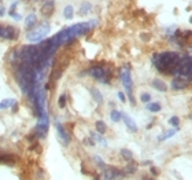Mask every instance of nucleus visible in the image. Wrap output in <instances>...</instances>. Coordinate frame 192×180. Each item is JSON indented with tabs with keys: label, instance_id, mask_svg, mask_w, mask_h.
<instances>
[{
	"label": "nucleus",
	"instance_id": "32",
	"mask_svg": "<svg viewBox=\"0 0 192 180\" xmlns=\"http://www.w3.org/2000/svg\"><path fill=\"white\" fill-rule=\"evenodd\" d=\"M150 173H152L154 176H158V175H159V171H158V168H155V167H152V165H151V168H150Z\"/></svg>",
	"mask_w": 192,
	"mask_h": 180
},
{
	"label": "nucleus",
	"instance_id": "27",
	"mask_svg": "<svg viewBox=\"0 0 192 180\" xmlns=\"http://www.w3.org/2000/svg\"><path fill=\"white\" fill-rule=\"evenodd\" d=\"M66 102H67V93L66 92L60 93L59 99H58V107H59V109H65V106H66Z\"/></svg>",
	"mask_w": 192,
	"mask_h": 180
},
{
	"label": "nucleus",
	"instance_id": "21",
	"mask_svg": "<svg viewBox=\"0 0 192 180\" xmlns=\"http://www.w3.org/2000/svg\"><path fill=\"white\" fill-rule=\"evenodd\" d=\"M119 154H121V157H122L125 161H132V160H133V153L129 150V148H121Z\"/></svg>",
	"mask_w": 192,
	"mask_h": 180
},
{
	"label": "nucleus",
	"instance_id": "16",
	"mask_svg": "<svg viewBox=\"0 0 192 180\" xmlns=\"http://www.w3.org/2000/svg\"><path fill=\"white\" fill-rule=\"evenodd\" d=\"M91 93H92V98L95 99V102L98 103V105H103V102H104V99H103V95L100 93L98 88H91Z\"/></svg>",
	"mask_w": 192,
	"mask_h": 180
},
{
	"label": "nucleus",
	"instance_id": "38",
	"mask_svg": "<svg viewBox=\"0 0 192 180\" xmlns=\"http://www.w3.org/2000/svg\"><path fill=\"white\" fill-rule=\"evenodd\" d=\"M0 110H3V107H2V103H0Z\"/></svg>",
	"mask_w": 192,
	"mask_h": 180
},
{
	"label": "nucleus",
	"instance_id": "17",
	"mask_svg": "<svg viewBox=\"0 0 192 180\" xmlns=\"http://www.w3.org/2000/svg\"><path fill=\"white\" fill-rule=\"evenodd\" d=\"M146 109L148 110V112H151V113H158V112L162 110V106H161L159 102H148L147 103V106H146Z\"/></svg>",
	"mask_w": 192,
	"mask_h": 180
},
{
	"label": "nucleus",
	"instance_id": "34",
	"mask_svg": "<svg viewBox=\"0 0 192 180\" xmlns=\"http://www.w3.org/2000/svg\"><path fill=\"white\" fill-rule=\"evenodd\" d=\"M12 17H14V19H15V21H21V19H22V17H21V14H17V12L14 14Z\"/></svg>",
	"mask_w": 192,
	"mask_h": 180
},
{
	"label": "nucleus",
	"instance_id": "22",
	"mask_svg": "<svg viewBox=\"0 0 192 180\" xmlns=\"http://www.w3.org/2000/svg\"><path fill=\"white\" fill-rule=\"evenodd\" d=\"M121 117H122V113L117 109L111 110V113H110V118H111L113 122H119V121H121Z\"/></svg>",
	"mask_w": 192,
	"mask_h": 180
},
{
	"label": "nucleus",
	"instance_id": "20",
	"mask_svg": "<svg viewBox=\"0 0 192 180\" xmlns=\"http://www.w3.org/2000/svg\"><path fill=\"white\" fill-rule=\"evenodd\" d=\"M2 107H3V110L4 109H8V107H12V106H15L17 105V99H14V98H8V99H3L2 102Z\"/></svg>",
	"mask_w": 192,
	"mask_h": 180
},
{
	"label": "nucleus",
	"instance_id": "7",
	"mask_svg": "<svg viewBox=\"0 0 192 180\" xmlns=\"http://www.w3.org/2000/svg\"><path fill=\"white\" fill-rule=\"evenodd\" d=\"M87 73L91 76V77H94L95 80L103 82V80H104V77H106V68L100 66V65H96V66L89 68L87 70Z\"/></svg>",
	"mask_w": 192,
	"mask_h": 180
},
{
	"label": "nucleus",
	"instance_id": "25",
	"mask_svg": "<svg viewBox=\"0 0 192 180\" xmlns=\"http://www.w3.org/2000/svg\"><path fill=\"white\" fill-rule=\"evenodd\" d=\"M92 10V4L91 3H82L81 7H80V15H87V14Z\"/></svg>",
	"mask_w": 192,
	"mask_h": 180
},
{
	"label": "nucleus",
	"instance_id": "3",
	"mask_svg": "<svg viewBox=\"0 0 192 180\" xmlns=\"http://www.w3.org/2000/svg\"><path fill=\"white\" fill-rule=\"evenodd\" d=\"M50 30H51L50 22H43L39 28H33L32 30H29L26 34V39L30 43H41L43 40H46Z\"/></svg>",
	"mask_w": 192,
	"mask_h": 180
},
{
	"label": "nucleus",
	"instance_id": "15",
	"mask_svg": "<svg viewBox=\"0 0 192 180\" xmlns=\"http://www.w3.org/2000/svg\"><path fill=\"white\" fill-rule=\"evenodd\" d=\"M151 85L159 92H166L167 91V85L165 84L162 80H159V78H154L152 82H151Z\"/></svg>",
	"mask_w": 192,
	"mask_h": 180
},
{
	"label": "nucleus",
	"instance_id": "30",
	"mask_svg": "<svg viewBox=\"0 0 192 180\" xmlns=\"http://www.w3.org/2000/svg\"><path fill=\"white\" fill-rule=\"evenodd\" d=\"M140 100H142L143 103H148V102H151V93H147V92L142 93V96H140Z\"/></svg>",
	"mask_w": 192,
	"mask_h": 180
},
{
	"label": "nucleus",
	"instance_id": "29",
	"mask_svg": "<svg viewBox=\"0 0 192 180\" xmlns=\"http://www.w3.org/2000/svg\"><path fill=\"white\" fill-rule=\"evenodd\" d=\"M169 124L171 127H174V128H178V125H180V118H178L177 116H173V117H170V120H169Z\"/></svg>",
	"mask_w": 192,
	"mask_h": 180
},
{
	"label": "nucleus",
	"instance_id": "36",
	"mask_svg": "<svg viewBox=\"0 0 192 180\" xmlns=\"http://www.w3.org/2000/svg\"><path fill=\"white\" fill-rule=\"evenodd\" d=\"M4 12H6V8H4V7H0V17L4 15Z\"/></svg>",
	"mask_w": 192,
	"mask_h": 180
},
{
	"label": "nucleus",
	"instance_id": "24",
	"mask_svg": "<svg viewBox=\"0 0 192 180\" xmlns=\"http://www.w3.org/2000/svg\"><path fill=\"white\" fill-rule=\"evenodd\" d=\"M62 74H63V69H62V68H56L52 72V74H51V81H58L62 77Z\"/></svg>",
	"mask_w": 192,
	"mask_h": 180
},
{
	"label": "nucleus",
	"instance_id": "4",
	"mask_svg": "<svg viewBox=\"0 0 192 180\" xmlns=\"http://www.w3.org/2000/svg\"><path fill=\"white\" fill-rule=\"evenodd\" d=\"M192 62H191V55H185V57L180 58L176 70H174V76L176 77H183L187 81L191 80V74H192Z\"/></svg>",
	"mask_w": 192,
	"mask_h": 180
},
{
	"label": "nucleus",
	"instance_id": "13",
	"mask_svg": "<svg viewBox=\"0 0 192 180\" xmlns=\"http://www.w3.org/2000/svg\"><path fill=\"white\" fill-rule=\"evenodd\" d=\"M37 25V17L36 14H29L25 19V28L27 30H32L34 26Z\"/></svg>",
	"mask_w": 192,
	"mask_h": 180
},
{
	"label": "nucleus",
	"instance_id": "14",
	"mask_svg": "<svg viewBox=\"0 0 192 180\" xmlns=\"http://www.w3.org/2000/svg\"><path fill=\"white\" fill-rule=\"evenodd\" d=\"M137 172V164H135L133 161H129V164L126 165L125 168L122 169V173L125 176H129V175H135Z\"/></svg>",
	"mask_w": 192,
	"mask_h": 180
},
{
	"label": "nucleus",
	"instance_id": "5",
	"mask_svg": "<svg viewBox=\"0 0 192 180\" xmlns=\"http://www.w3.org/2000/svg\"><path fill=\"white\" fill-rule=\"evenodd\" d=\"M119 78L122 81L123 88L126 89L129 96V100L132 105H135V98H133V82H132V76H130V66L126 65L125 69H121L119 70Z\"/></svg>",
	"mask_w": 192,
	"mask_h": 180
},
{
	"label": "nucleus",
	"instance_id": "19",
	"mask_svg": "<svg viewBox=\"0 0 192 180\" xmlns=\"http://www.w3.org/2000/svg\"><path fill=\"white\" fill-rule=\"evenodd\" d=\"M91 139L94 142H96V143H100V144H103V146H107L106 139H103L102 135H99L98 132H91Z\"/></svg>",
	"mask_w": 192,
	"mask_h": 180
},
{
	"label": "nucleus",
	"instance_id": "33",
	"mask_svg": "<svg viewBox=\"0 0 192 180\" xmlns=\"http://www.w3.org/2000/svg\"><path fill=\"white\" fill-rule=\"evenodd\" d=\"M117 96H118V99L121 100V102H125V96H123L122 92H118V93H117Z\"/></svg>",
	"mask_w": 192,
	"mask_h": 180
},
{
	"label": "nucleus",
	"instance_id": "12",
	"mask_svg": "<svg viewBox=\"0 0 192 180\" xmlns=\"http://www.w3.org/2000/svg\"><path fill=\"white\" fill-rule=\"evenodd\" d=\"M121 120H123V122H125V125H126V128L130 131V132H137L139 131V128H137V124L133 121V118L132 117H129L128 114H125V113H122V117H121Z\"/></svg>",
	"mask_w": 192,
	"mask_h": 180
},
{
	"label": "nucleus",
	"instance_id": "11",
	"mask_svg": "<svg viewBox=\"0 0 192 180\" xmlns=\"http://www.w3.org/2000/svg\"><path fill=\"white\" fill-rule=\"evenodd\" d=\"M188 85H190V81H187L183 77H174L173 81H171V88H173L174 91H183Z\"/></svg>",
	"mask_w": 192,
	"mask_h": 180
},
{
	"label": "nucleus",
	"instance_id": "37",
	"mask_svg": "<svg viewBox=\"0 0 192 180\" xmlns=\"http://www.w3.org/2000/svg\"><path fill=\"white\" fill-rule=\"evenodd\" d=\"M143 164H144V165H152L150 161H146V162H143Z\"/></svg>",
	"mask_w": 192,
	"mask_h": 180
},
{
	"label": "nucleus",
	"instance_id": "26",
	"mask_svg": "<svg viewBox=\"0 0 192 180\" xmlns=\"http://www.w3.org/2000/svg\"><path fill=\"white\" fill-rule=\"evenodd\" d=\"M63 15L66 17L67 19H71L74 17V8H73V6H66L63 8Z\"/></svg>",
	"mask_w": 192,
	"mask_h": 180
},
{
	"label": "nucleus",
	"instance_id": "6",
	"mask_svg": "<svg viewBox=\"0 0 192 180\" xmlns=\"http://www.w3.org/2000/svg\"><path fill=\"white\" fill-rule=\"evenodd\" d=\"M123 178L125 175L122 173L121 169L114 167H106L100 175V180H122Z\"/></svg>",
	"mask_w": 192,
	"mask_h": 180
},
{
	"label": "nucleus",
	"instance_id": "31",
	"mask_svg": "<svg viewBox=\"0 0 192 180\" xmlns=\"http://www.w3.org/2000/svg\"><path fill=\"white\" fill-rule=\"evenodd\" d=\"M17 6H18V2H14L12 4H11V7H10V10H8V15H10V17H12L14 14H15Z\"/></svg>",
	"mask_w": 192,
	"mask_h": 180
},
{
	"label": "nucleus",
	"instance_id": "35",
	"mask_svg": "<svg viewBox=\"0 0 192 180\" xmlns=\"http://www.w3.org/2000/svg\"><path fill=\"white\" fill-rule=\"evenodd\" d=\"M142 180H154V178H150V176H147V175H143Z\"/></svg>",
	"mask_w": 192,
	"mask_h": 180
},
{
	"label": "nucleus",
	"instance_id": "1",
	"mask_svg": "<svg viewBox=\"0 0 192 180\" xmlns=\"http://www.w3.org/2000/svg\"><path fill=\"white\" fill-rule=\"evenodd\" d=\"M96 25H98V21H95V19L89 21V22L75 23L73 26H69L66 29L58 32L52 37V41L56 47H60V46H63V44H69V43H71V41H74V39H77V37L87 34L89 30L94 29Z\"/></svg>",
	"mask_w": 192,
	"mask_h": 180
},
{
	"label": "nucleus",
	"instance_id": "8",
	"mask_svg": "<svg viewBox=\"0 0 192 180\" xmlns=\"http://www.w3.org/2000/svg\"><path fill=\"white\" fill-rule=\"evenodd\" d=\"M40 11L44 17H51L55 11V0H41Z\"/></svg>",
	"mask_w": 192,
	"mask_h": 180
},
{
	"label": "nucleus",
	"instance_id": "10",
	"mask_svg": "<svg viewBox=\"0 0 192 180\" xmlns=\"http://www.w3.org/2000/svg\"><path fill=\"white\" fill-rule=\"evenodd\" d=\"M56 132H58V135H59L62 143H63L65 146H67V144L70 143L71 138H70V135H69V132H67L66 129H65V127L62 125V124H58V122H56Z\"/></svg>",
	"mask_w": 192,
	"mask_h": 180
},
{
	"label": "nucleus",
	"instance_id": "18",
	"mask_svg": "<svg viewBox=\"0 0 192 180\" xmlns=\"http://www.w3.org/2000/svg\"><path fill=\"white\" fill-rule=\"evenodd\" d=\"M95 127H96V132H98L99 135H104L106 132H107V125L104 124V121H102V120L96 121Z\"/></svg>",
	"mask_w": 192,
	"mask_h": 180
},
{
	"label": "nucleus",
	"instance_id": "2",
	"mask_svg": "<svg viewBox=\"0 0 192 180\" xmlns=\"http://www.w3.org/2000/svg\"><path fill=\"white\" fill-rule=\"evenodd\" d=\"M180 55L173 51H165L161 54H154L152 63L156 68L159 73L163 74H174L178 62H180Z\"/></svg>",
	"mask_w": 192,
	"mask_h": 180
},
{
	"label": "nucleus",
	"instance_id": "9",
	"mask_svg": "<svg viewBox=\"0 0 192 180\" xmlns=\"http://www.w3.org/2000/svg\"><path fill=\"white\" fill-rule=\"evenodd\" d=\"M18 36V32L14 26H0V37L6 40H14Z\"/></svg>",
	"mask_w": 192,
	"mask_h": 180
},
{
	"label": "nucleus",
	"instance_id": "28",
	"mask_svg": "<svg viewBox=\"0 0 192 180\" xmlns=\"http://www.w3.org/2000/svg\"><path fill=\"white\" fill-rule=\"evenodd\" d=\"M94 160H95L96 164H98V167H99V168L104 169L106 167H107V165H106V162L103 161V160H102V157H99V155H95V157H94Z\"/></svg>",
	"mask_w": 192,
	"mask_h": 180
},
{
	"label": "nucleus",
	"instance_id": "23",
	"mask_svg": "<svg viewBox=\"0 0 192 180\" xmlns=\"http://www.w3.org/2000/svg\"><path fill=\"white\" fill-rule=\"evenodd\" d=\"M178 131V128H174V129H169L165 135H161V136H158V140H166V139H169V138H173L174 135H176V132Z\"/></svg>",
	"mask_w": 192,
	"mask_h": 180
}]
</instances>
